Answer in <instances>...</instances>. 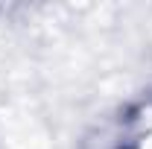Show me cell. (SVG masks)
I'll list each match as a JSON object with an SVG mask.
<instances>
[{
    "label": "cell",
    "instance_id": "6da1fadb",
    "mask_svg": "<svg viewBox=\"0 0 152 149\" xmlns=\"http://www.w3.org/2000/svg\"><path fill=\"white\" fill-rule=\"evenodd\" d=\"M143 149H152V137H146V140H143Z\"/></svg>",
    "mask_w": 152,
    "mask_h": 149
}]
</instances>
